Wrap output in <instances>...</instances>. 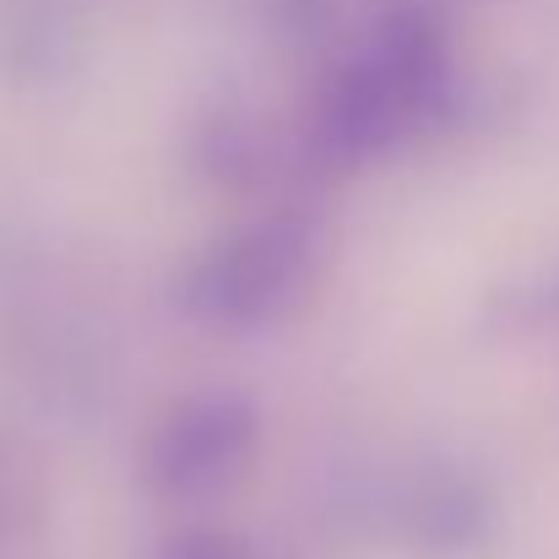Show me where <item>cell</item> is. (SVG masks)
I'll use <instances>...</instances> for the list:
<instances>
[{
	"label": "cell",
	"mask_w": 559,
	"mask_h": 559,
	"mask_svg": "<svg viewBox=\"0 0 559 559\" xmlns=\"http://www.w3.org/2000/svg\"><path fill=\"white\" fill-rule=\"evenodd\" d=\"M484 82L462 66L440 11L402 0L326 60L299 109V131L321 180L337 186L413 142L484 126Z\"/></svg>",
	"instance_id": "cell-1"
},
{
	"label": "cell",
	"mask_w": 559,
	"mask_h": 559,
	"mask_svg": "<svg viewBox=\"0 0 559 559\" xmlns=\"http://www.w3.org/2000/svg\"><path fill=\"white\" fill-rule=\"evenodd\" d=\"M332 261V228L316 201L250 206L212 234L169 283V305L201 332H277L310 310Z\"/></svg>",
	"instance_id": "cell-2"
},
{
	"label": "cell",
	"mask_w": 559,
	"mask_h": 559,
	"mask_svg": "<svg viewBox=\"0 0 559 559\" xmlns=\"http://www.w3.org/2000/svg\"><path fill=\"white\" fill-rule=\"evenodd\" d=\"M343 516L407 559H500L511 538V506L495 473L445 451L354 473Z\"/></svg>",
	"instance_id": "cell-3"
},
{
	"label": "cell",
	"mask_w": 559,
	"mask_h": 559,
	"mask_svg": "<svg viewBox=\"0 0 559 559\" xmlns=\"http://www.w3.org/2000/svg\"><path fill=\"white\" fill-rule=\"evenodd\" d=\"M261 407L239 385H195L169 396L142 435L136 473L164 506H201L228 495L261 451Z\"/></svg>",
	"instance_id": "cell-4"
},
{
	"label": "cell",
	"mask_w": 559,
	"mask_h": 559,
	"mask_svg": "<svg viewBox=\"0 0 559 559\" xmlns=\"http://www.w3.org/2000/svg\"><path fill=\"white\" fill-rule=\"evenodd\" d=\"M186 169L201 186H212L217 195H234L245 206L321 201V190H326L310 147H305L299 115L277 120L234 87L195 104L186 126Z\"/></svg>",
	"instance_id": "cell-5"
},
{
	"label": "cell",
	"mask_w": 559,
	"mask_h": 559,
	"mask_svg": "<svg viewBox=\"0 0 559 559\" xmlns=\"http://www.w3.org/2000/svg\"><path fill=\"white\" fill-rule=\"evenodd\" d=\"M49 500H55V489H49L44 451L27 435L0 429V555L38 544V533L49 522Z\"/></svg>",
	"instance_id": "cell-6"
},
{
	"label": "cell",
	"mask_w": 559,
	"mask_h": 559,
	"mask_svg": "<svg viewBox=\"0 0 559 559\" xmlns=\"http://www.w3.org/2000/svg\"><path fill=\"white\" fill-rule=\"evenodd\" d=\"M153 559H277L261 544H250L234 527H212V522H186L175 533H164L153 544Z\"/></svg>",
	"instance_id": "cell-7"
},
{
	"label": "cell",
	"mask_w": 559,
	"mask_h": 559,
	"mask_svg": "<svg viewBox=\"0 0 559 559\" xmlns=\"http://www.w3.org/2000/svg\"><path fill=\"white\" fill-rule=\"evenodd\" d=\"M266 16L277 38L299 55H316L337 38V5L332 0H266Z\"/></svg>",
	"instance_id": "cell-8"
},
{
	"label": "cell",
	"mask_w": 559,
	"mask_h": 559,
	"mask_svg": "<svg viewBox=\"0 0 559 559\" xmlns=\"http://www.w3.org/2000/svg\"><path fill=\"white\" fill-rule=\"evenodd\" d=\"M33 549H38V544H27V549H5V555H0V559H38V555H33Z\"/></svg>",
	"instance_id": "cell-9"
}]
</instances>
